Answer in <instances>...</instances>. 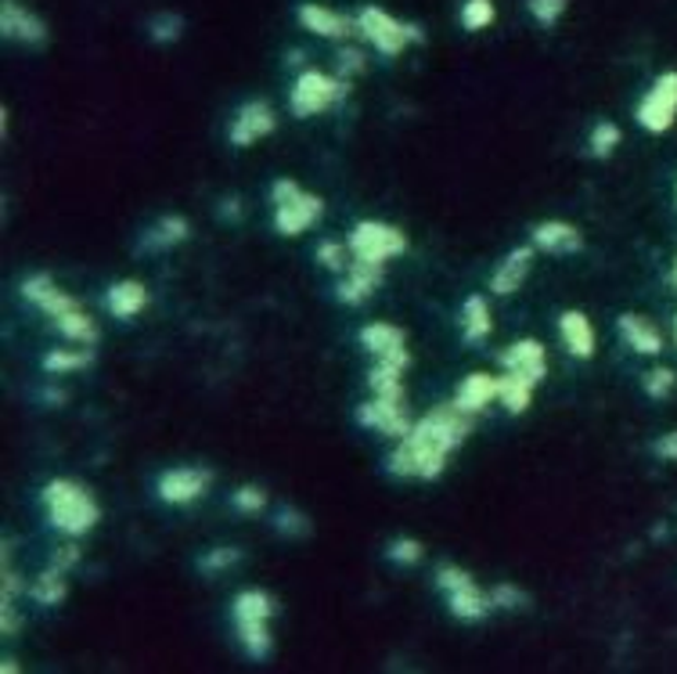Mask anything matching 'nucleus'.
I'll use <instances>...</instances> for the list:
<instances>
[{
    "label": "nucleus",
    "instance_id": "1",
    "mask_svg": "<svg viewBox=\"0 0 677 674\" xmlns=\"http://www.w3.org/2000/svg\"><path fill=\"white\" fill-rule=\"evenodd\" d=\"M472 433V416L458 405H439L425 419L411 425V433L403 436V447L411 455L414 480H436L447 469V455L458 452Z\"/></svg>",
    "mask_w": 677,
    "mask_h": 674
},
{
    "label": "nucleus",
    "instance_id": "2",
    "mask_svg": "<svg viewBox=\"0 0 677 674\" xmlns=\"http://www.w3.org/2000/svg\"><path fill=\"white\" fill-rule=\"evenodd\" d=\"M40 498H44L47 519L55 523V530H62L69 538L87 534L101 519V508L94 502V494L76 480H51Z\"/></svg>",
    "mask_w": 677,
    "mask_h": 674
},
{
    "label": "nucleus",
    "instance_id": "3",
    "mask_svg": "<svg viewBox=\"0 0 677 674\" xmlns=\"http://www.w3.org/2000/svg\"><path fill=\"white\" fill-rule=\"evenodd\" d=\"M347 91H350L347 80L325 76V73H317V69H303L289 91V109L295 120H311V116L325 112L336 101L347 98Z\"/></svg>",
    "mask_w": 677,
    "mask_h": 674
},
{
    "label": "nucleus",
    "instance_id": "4",
    "mask_svg": "<svg viewBox=\"0 0 677 674\" xmlns=\"http://www.w3.org/2000/svg\"><path fill=\"white\" fill-rule=\"evenodd\" d=\"M347 250L358 260L386 264L389 256H400L403 250H408V239H403V231L394 228V224L361 220V224H353V231H350V239H347Z\"/></svg>",
    "mask_w": 677,
    "mask_h": 674
},
{
    "label": "nucleus",
    "instance_id": "5",
    "mask_svg": "<svg viewBox=\"0 0 677 674\" xmlns=\"http://www.w3.org/2000/svg\"><path fill=\"white\" fill-rule=\"evenodd\" d=\"M634 120L641 130H649V134H667V130L674 127V120H677V69L656 76V84H652L645 98L638 101Z\"/></svg>",
    "mask_w": 677,
    "mask_h": 674
},
{
    "label": "nucleus",
    "instance_id": "6",
    "mask_svg": "<svg viewBox=\"0 0 677 674\" xmlns=\"http://www.w3.org/2000/svg\"><path fill=\"white\" fill-rule=\"evenodd\" d=\"M358 29H361V37L364 40H372V47L375 51H383V55H400L403 47L411 44V37H408V22H400V19H394L389 15V11H383V8H361L358 11Z\"/></svg>",
    "mask_w": 677,
    "mask_h": 674
},
{
    "label": "nucleus",
    "instance_id": "7",
    "mask_svg": "<svg viewBox=\"0 0 677 674\" xmlns=\"http://www.w3.org/2000/svg\"><path fill=\"white\" fill-rule=\"evenodd\" d=\"M209 469H195V466H177L166 469L162 477L156 480V494L166 505H188L202 498L209 491Z\"/></svg>",
    "mask_w": 677,
    "mask_h": 674
},
{
    "label": "nucleus",
    "instance_id": "8",
    "mask_svg": "<svg viewBox=\"0 0 677 674\" xmlns=\"http://www.w3.org/2000/svg\"><path fill=\"white\" fill-rule=\"evenodd\" d=\"M353 419H358V425H364V430H378L383 436H397V441H403V436L411 433L403 400H386V397L364 400V405H358V411H353Z\"/></svg>",
    "mask_w": 677,
    "mask_h": 674
},
{
    "label": "nucleus",
    "instance_id": "9",
    "mask_svg": "<svg viewBox=\"0 0 677 674\" xmlns=\"http://www.w3.org/2000/svg\"><path fill=\"white\" fill-rule=\"evenodd\" d=\"M275 127H278V116L267 101H245L228 127V141L234 148H249V145H256L259 137L275 134Z\"/></svg>",
    "mask_w": 677,
    "mask_h": 674
},
{
    "label": "nucleus",
    "instance_id": "10",
    "mask_svg": "<svg viewBox=\"0 0 677 674\" xmlns=\"http://www.w3.org/2000/svg\"><path fill=\"white\" fill-rule=\"evenodd\" d=\"M383 278H386V264H372V260L353 256L350 267H347V278L336 286V300L342 306H361L367 296L383 286Z\"/></svg>",
    "mask_w": 677,
    "mask_h": 674
},
{
    "label": "nucleus",
    "instance_id": "11",
    "mask_svg": "<svg viewBox=\"0 0 677 674\" xmlns=\"http://www.w3.org/2000/svg\"><path fill=\"white\" fill-rule=\"evenodd\" d=\"M295 19H300L311 33H317V37H328V40H350L353 33H361L358 19L339 15V11H331L325 4H311V0L295 8Z\"/></svg>",
    "mask_w": 677,
    "mask_h": 674
},
{
    "label": "nucleus",
    "instance_id": "12",
    "mask_svg": "<svg viewBox=\"0 0 677 674\" xmlns=\"http://www.w3.org/2000/svg\"><path fill=\"white\" fill-rule=\"evenodd\" d=\"M321 213H325V203H321V195H311V192H300L292 198V203L285 206H275V231L278 234H303L311 224L321 220Z\"/></svg>",
    "mask_w": 677,
    "mask_h": 674
},
{
    "label": "nucleus",
    "instance_id": "13",
    "mask_svg": "<svg viewBox=\"0 0 677 674\" xmlns=\"http://www.w3.org/2000/svg\"><path fill=\"white\" fill-rule=\"evenodd\" d=\"M501 369L516 372V375H522V380H530L533 386H537L544 375H548V353H544L537 339H519L501 353Z\"/></svg>",
    "mask_w": 677,
    "mask_h": 674
},
{
    "label": "nucleus",
    "instance_id": "14",
    "mask_svg": "<svg viewBox=\"0 0 677 674\" xmlns=\"http://www.w3.org/2000/svg\"><path fill=\"white\" fill-rule=\"evenodd\" d=\"M0 33H4L8 40H22L29 47L47 44V26L33 11L15 4V0H4V8H0Z\"/></svg>",
    "mask_w": 677,
    "mask_h": 674
},
{
    "label": "nucleus",
    "instance_id": "15",
    "mask_svg": "<svg viewBox=\"0 0 677 674\" xmlns=\"http://www.w3.org/2000/svg\"><path fill=\"white\" fill-rule=\"evenodd\" d=\"M533 250H544L552 256H569L584 250V234L566 220H544L533 228Z\"/></svg>",
    "mask_w": 677,
    "mask_h": 674
},
{
    "label": "nucleus",
    "instance_id": "16",
    "mask_svg": "<svg viewBox=\"0 0 677 674\" xmlns=\"http://www.w3.org/2000/svg\"><path fill=\"white\" fill-rule=\"evenodd\" d=\"M22 296H26L29 303H37L47 317L65 314V311H73V306H80L73 296H65L62 289L55 286L51 275H33V278H26V281H22Z\"/></svg>",
    "mask_w": 677,
    "mask_h": 674
},
{
    "label": "nucleus",
    "instance_id": "17",
    "mask_svg": "<svg viewBox=\"0 0 677 674\" xmlns=\"http://www.w3.org/2000/svg\"><path fill=\"white\" fill-rule=\"evenodd\" d=\"M447 610H450V617H458L461 624H480L486 613L494 610V602L486 591H480L476 581H469L455 591H447Z\"/></svg>",
    "mask_w": 677,
    "mask_h": 674
},
{
    "label": "nucleus",
    "instance_id": "18",
    "mask_svg": "<svg viewBox=\"0 0 677 674\" xmlns=\"http://www.w3.org/2000/svg\"><path fill=\"white\" fill-rule=\"evenodd\" d=\"M558 336H563L566 350L580 361H588L595 353V328H591V322L580 311L558 314Z\"/></svg>",
    "mask_w": 677,
    "mask_h": 674
},
{
    "label": "nucleus",
    "instance_id": "19",
    "mask_svg": "<svg viewBox=\"0 0 677 674\" xmlns=\"http://www.w3.org/2000/svg\"><path fill=\"white\" fill-rule=\"evenodd\" d=\"M530 267H533V245H519V250H512L505 260H501V267L494 270V278H491V289L497 296H508V292H516L522 281H527L530 275Z\"/></svg>",
    "mask_w": 677,
    "mask_h": 674
},
{
    "label": "nucleus",
    "instance_id": "20",
    "mask_svg": "<svg viewBox=\"0 0 677 674\" xmlns=\"http://www.w3.org/2000/svg\"><path fill=\"white\" fill-rule=\"evenodd\" d=\"M616 328H620V336L624 342L631 350L638 353H660L663 350V336H660V328L649 322V317H641V314H620L616 317Z\"/></svg>",
    "mask_w": 677,
    "mask_h": 674
},
{
    "label": "nucleus",
    "instance_id": "21",
    "mask_svg": "<svg viewBox=\"0 0 677 674\" xmlns=\"http://www.w3.org/2000/svg\"><path fill=\"white\" fill-rule=\"evenodd\" d=\"M105 306H109L116 317H134L148 306V289L134 278L116 281V286L105 292Z\"/></svg>",
    "mask_w": 677,
    "mask_h": 674
},
{
    "label": "nucleus",
    "instance_id": "22",
    "mask_svg": "<svg viewBox=\"0 0 677 674\" xmlns=\"http://www.w3.org/2000/svg\"><path fill=\"white\" fill-rule=\"evenodd\" d=\"M494 397H497V380H491L486 372H472L469 380L458 386L455 405L461 411H469V416H476V411H483Z\"/></svg>",
    "mask_w": 677,
    "mask_h": 674
},
{
    "label": "nucleus",
    "instance_id": "23",
    "mask_svg": "<svg viewBox=\"0 0 677 674\" xmlns=\"http://www.w3.org/2000/svg\"><path fill=\"white\" fill-rule=\"evenodd\" d=\"M188 220L184 217H162L156 228L145 231V239H141V250L145 253H162V250H173V245H181L188 239Z\"/></svg>",
    "mask_w": 677,
    "mask_h": 674
},
{
    "label": "nucleus",
    "instance_id": "24",
    "mask_svg": "<svg viewBox=\"0 0 677 674\" xmlns=\"http://www.w3.org/2000/svg\"><path fill=\"white\" fill-rule=\"evenodd\" d=\"M358 342L367 353H375V358H386V353L403 347V328L389 325V322H372L358 333Z\"/></svg>",
    "mask_w": 677,
    "mask_h": 674
},
{
    "label": "nucleus",
    "instance_id": "25",
    "mask_svg": "<svg viewBox=\"0 0 677 674\" xmlns=\"http://www.w3.org/2000/svg\"><path fill=\"white\" fill-rule=\"evenodd\" d=\"M491 306H486V300L480 292H472L466 303H461V336H466L469 342H480L491 336Z\"/></svg>",
    "mask_w": 677,
    "mask_h": 674
},
{
    "label": "nucleus",
    "instance_id": "26",
    "mask_svg": "<svg viewBox=\"0 0 677 674\" xmlns=\"http://www.w3.org/2000/svg\"><path fill=\"white\" fill-rule=\"evenodd\" d=\"M51 322H55V328H58V333H62L65 339L80 342V347H94V342L101 339L98 325H94V317H87V314H83L80 306H73V311H65V314H55Z\"/></svg>",
    "mask_w": 677,
    "mask_h": 674
},
{
    "label": "nucleus",
    "instance_id": "27",
    "mask_svg": "<svg viewBox=\"0 0 677 674\" xmlns=\"http://www.w3.org/2000/svg\"><path fill=\"white\" fill-rule=\"evenodd\" d=\"M231 617L234 621H270L275 617V599L267 595V591H239L231 602Z\"/></svg>",
    "mask_w": 677,
    "mask_h": 674
},
{
    "label": "nucleus",
    "instance_id": "28",
    "mask_svg": "<svg viewBox=\"0 0 677 674\" xmlns=\"http://www.w3.org/2000/svg\"><path fill=\"white\" fill-rule=\"evenodd\" d=\"M530 397H533V383L522 380V375L505 372L501 380H497V400H501L505 411H512V416H522V411L530 408Z\"/></svg>",
    "mask_w": 677,
    "mask_h": 674
},
{
    "label": "nucleus",
    "instance_id": "29",
    "mask_svg": "<svg viewBox=\"0 0 677 674\" xmlns=\"http://www.w3.org/2000/svg\"><path fill=\"white\" fill-rule=\"evenodd\" d=\"M367 386H372L375 397L386 400H403V369L389 361H375V369L367 372Z\"/></svg>",
    "mask_w": 677,
    "mask_h": 674
},
{
    "label": "nucleus",
    "instance_id": "30",
    "mask_svg": "<svg viewBox=\"0 0 677 674\" xmlns=\"http://www.w3.org/2000/svg\"><path fill=\"white\" fill-rule=\"evenodd\" d=\"M234 628H239V638L245 646V653L253 660H267L270 649H275V638H270V628L267 621H234Z\"/></svg>",
    "mask_w": 677,
    "mask_h": 674
},
{
    "label": "nucleus",
    "instance_id": "31",
    "mask_svg": "<svg viewBox=\"0 0 677 674\" xmlns=\"http://www.w3.org/2000/svg\"><path fill=\"white\" fill-rule=\"evenodd\" d=\"M29 599L40 602V606H58L65 599V574L62 570H44L37 581L29 585Z\"/></svg>",
    "mask_w": 677,
    "mask_h": 674
},
{
    "label": "nucleus",
    "instance_id": "32",
    "mask_svg": "<svg viewBox=\"0 0 677 674\" xmlns=\"http://www.w3.org/2000/svg\"><path fill=\"white\" fill-rule=\"evenodd\" d=\"M94 361V350H51L44 358V372L47 375H62V372H76V369H87Z\"/></svg>",
    "mask_w": 677,
    "mask_h": 674
},
{
    "label": "nucleus",
    "instance_id": "33",
    "mask_svg": "<svg viewBox=\"0 0 677 674\" xmlns=\"http://www.w3.org/2000/svg\"><path fill=\"white\" fill-rule=\"evenodd\" d=\"M624 141V134H620V127L616 123H609V120H602L595 130H591V137H588V152L595 159H609L613 152H616V145H620Z\"/></svg>",
    "mask_w": 677,
    "mask_h": 674
},
{
    "label": "nucleus",
    "instance_id": "34",
    "mask_svg": "<svg viewBox=\"0 0 677 674\" xmlns=\"http://www.w3.org/2000/svg\"><path fill=\"white\" fill-rule=\"evenodd\" d=\"M181 33H184V19L173 15V11H159V15H152V22H148V37L156 44L181 40Z\"/></svg>",
    "mask_w": 677,
    "mask_h": 674
},
{
    "label": "nucleus",
    "instance_id": "35",
    "mask_svg": "<svg viewBox=\"0 0 677 674\" xmlns=\"http://www.w3.org/2000/svg\"><path fill=\"white\" fill-rule=\"evenodd\" d=\"M494 19H497L494 0H466V4H461V26H466L469 33L486 29Z\"/></svg>",
    "mask_w": 677,
    "mask_h": 674
},
{
    "label": "nucleus",
    "instance_id": "36",
    "mask_svg": "<svg viewBox=\"0 0 677 674\" xmlns=\"http://www.w3.org/2000/svg\"><path fill=\"white\" fill-rule=\"evenodd\" d=\"M641 386H645V394L652 400H667L677 389V372L674 369H652V372H645Z\"/></svg>",
    "mask_w": 677,
    "mask_h": 674
},
{
    "label": "nucleus",
    "instance_id": "37",
    "mask_svg": "<svg viewBox=\"0 0 677 674\" xmlns=\"http://www.w3.org/2000/svg\"><path fill=\"white\" fill-rule=\"evenodd\" d=\"M234 563H242V549H209L198 559V570L202 574H220V570H231Z\"/></svg>",
    "mask_w": 677,
    "mask_h": 674
},
{
    "label": "nucleus",
    "instance_id": "38",
    "mask_svg": "<svg viewBox=\"0 0 677 674\" xmlns=\"http://www.w3.org/2000/svg\"><path fill=\"white\" fill-rule=\"evenodd\" d=\"M491 602L494 610H527L530 606V595L516 585H494L491 588Z\"/></svg>",
    "mask_w": 677,
    "mask_h": 674
},
{
    "label": "nucleus",
    "instance_id": "39",
    "mask_svg": "<svg viewBox=\"0 0 677 674\" xmlns=\"http://www.w3.org/2000/svg\"><path fill=\"white\" fill-rule=\"evenodd\" d=\"M275 527H278V534H285V538H306L311 534V519H306L300 508H281Z\"/></svg>",
    "mask_w": 677,
    "mask_h": 674
},
{
    "label": "nucleus",
    "instance_id": "40",
    "mask_svg": "<svg viewBox=\"0 0 677 674\" xmlns=\"http://www.w3.org/2000/svg\"><path fill=\"white\" fill-rule=\"evenodd\" d=\"M527 8H530V15L541 22V26H555V22L566 15L569 0H527Z\"/></svg>",
    "mask_w": 677,
    "mask_h": 674
},
{
    "label": "nucleus",
    "instance_id": "41",
    "mask_svg": "<svg viewBox=\"0 0 677 674\" xmlns=\"http://www.w3.org/2000/svg\"><path fill=\"white\" fill-rule=\"evenodd\" d=\"M386 555L400 566H414V563H422V545L414 538H397V541H389Z\"/></svg>",
    "mask_w": 677,
    "mask_h": 674
},
{
    "label": "nucleus",
    "instance_id": "42",
    "mask_svg": "<svg viewBox=\"0 0 677 674\" xmlns=\"http://www.w3.org/2000/svg\"><path fill=\"white\" fill-rule=\"evenodd\" d=\"M339 76L342 80H350V76H361L364 69H367V58H364V51L361 47H339Z\"/></svg>",
    "mask_w": 677,
    "mask_h": 674
},
{
    "label": "nucleus",
    "instance_id": "43",
    "mask_svg": "<svg viewBox=\"0 0 677 674\" xmlns=\"http://www.w3.org/2000/svg\"><path fill=\"white\" fill-rule=\"evenodd\" d=\"M231 505L239 508V513H259V508L267 505V494L253 488V483H245V488H239L231 494Z\"/></svg>",
    "mask_w": 677,
    "mask_h": 674
},
{
    "label": "nucleus",
    "instance_id": "44",
    "mask_svg": "<svg viewBox=\"0 0 677 674\" xmlns=\"http://www.w3.org/2000/svg\"><path fill=\"white\" fill-rule=\"evenodd\" d=\"M317 260H321V264H325L328 270L350 267V260H347V250H342V242H321V245H317Z\"/></svg>",
    "mask_w": 677,
    "mask_h": 674
},
{
    "label": "nucleus",
    "instance_id": "45",
    "mask_svg": "<svg viewBox=\"0 0 677 674\" xmlns=\"http://www.w3.org/2000/svg\"><path fill=\"white\" fill-rule=\"evenodd\" d=\"M652 452H656L663 462H677V430L663 433L656 444H652Z\"/></svg>",
    "mask_w": 677,
    "mask_h": 674
},
{
    "label": "nucleus",
    "instance_id": "46",
    "mask_svg": "<svg viewBox=\"0 0 677 674\" xmlns=\"http://www.w3.org/2000/svg\"><path fill=\"white\" fill-rule=\"evenodd\" d=\"M0 631H4V635H15L19 631L15 599H0Z\"/></svg>",
    "mask_w": 677,
    "mask_h": 674
},
{
    "label": "nucleus",
    "instance_id": "47",
    "mask_svg": "<svg viewBox=\"0 0 677 674\" xmlns=\"http://www.w3.org/2000/svg\"><path fill=\"white\" fill-rule=\"evenodd\" d=\"M76 559H80V549L76 545H65V549H58L55 552V559H51V566H55V570H69V566H76Z\"/></svg>",
    "mask_w": 677,
    "mask_h": 674
},
{
    "label": "nucleus",
    "instance_id": "48",
    "mask_svg": "<svg viewBox=\"0 0 677 674\" xmlns=\"http://www.w3.org/2000/svg\"><path fill=\"white\" fill-rule=\"evenodd\" d=\"M223 217H231V220H239V217H242V209H239V198H231V203L223 206Z\"/></svg>",
    "mask_w": 677,
    "mask_h": 674
},
{
    "label": "nucleus",
    "instance_id": "49",
    "mask_svg": "<svg viewBox=\"0 0 677 674\" xmlns=\"http://www.w3.org/2000/svg\"><path fill=\"white\" fill-rule=\"evenodd\" d=\"M0 671H4V674H15L19 664H15V660H11V657H4V664H0Z\"/></svg>",
    "mask_w": 677,
    "mask_h": 674
},
{
    "label": "nucleus",
    "instance_id": "50",
    "mask_svg": "<svg viewBox=\"0 0 677 674\" xmlns=\"http://www.w3.org/2000/svg\"><path fill=\"white\" fill-rule=\"evenodd\" d=\"M670 278H674V286H677V260H674V270H670Z\"/></svg>",
    "mask_w": 677,
    "mask_h": 674
},
{
    "label": "nucleus",
    "instance_id": "51",
    "mask_svg": "<svg viewBox=\"0 0 677 674\" xmlns=\"http://www.w3.org/2000/svg\"><path fill=\"white\" fill-rule=\"evenodd\" d=\"M674 339H677V317H674Z\"/></svg>",
    "mask_w": 677,
    "mask_h": 674
}]
</instances>
